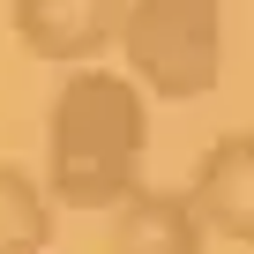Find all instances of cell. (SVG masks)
Masks as SVG:
<instances>
[{"label": "cell", "instance_id": "obj_1", "mask_svg": "<svg viewBox=\"0 0 254 254\" xmlns=\"http://www.w3.org/2000/svg\"><path fill=\"white\" fill-rule=\"evenodd\" d=\"M142 150H150V97L120 67L75 60L45 120V194L60 209H112L120 194L142 187Z\"/></svg>", "mask_w": 254, "mask_h": 254}, {"label": "cell", "instance_id": "obj_2", "mask_svg": "<svg viewBox=\"0 0 254 254\" xmlns=\"http://www.w3.org/2000/svg\"><path fill=\"white\" fill-rule=\"evenodd\" d=\"M112 45L127 60L120 75L142 97L187 105V97H209L224 75V8L217 0H127Z\"/></svg>", "mask_w": 254, "mask_h": 254}, {"label": "cell", "instance_id": "obj_3", "mask_svg": "<svg viewBox=\"0 0 254 254\" xmlns=\"http://www.w3.org/2000/svg\"><path fill=\"white\" fill-rule=\"evenodd\" d=\"M187 202H194L202 232H217L232 247H254V127H232V135H217L194 157Z\"/></svg>", "mask_w": 254, "mask_h": 254}, {"label": "cell", "instance_id": "obj_4", "mask_svg": "<svg viewBox=\"0 0 254 254\" xmlns=\"http://www.w3.org/2000/svg\"><path fill=\"white\" fill-rule=\"evenodd\" d=\"M120 8L127 0H8V15H15V38L30 60H97L120 30Z\"/></svg>", "mask_w": 254, "mask_h": 254}, {"label": "cell", "instance_id": "obj_5", "mask_svg": "<svg viewBox=\"0 0 254 254\" xmlns=\"http://www.w3.org/2000/svg\"><path fill=\"white\" fill-rule=\"evenodd\" d=\"M105 254H209V232H202V217H194L187 194H172V187H135V194L112 202Z\"/></svg>", "mask_w": 254, "mask_h": 254}, {"label": "cell", "instance_id": "obj_6", "mask_svg": "<svg viewBox=\"0 0 254 254\" xmlns=\"http://www.w3.org/2000/svg\"><path fill=\"white\" fill-rule=\"evenodd\" d=\"M45 239H53L45 180H30V165L0 157V254H45Z\"/></svg>", "mask_w": 254, "mask_h": 254}]
</instances>
